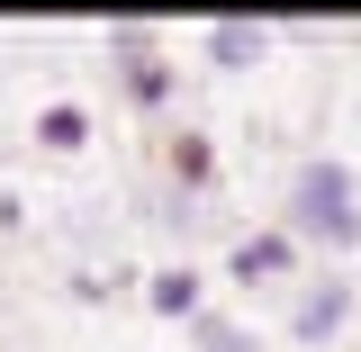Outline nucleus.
I'll return each mask as SVG.
<instances>
[{"label":"nucleus","instance_id":"f03ea898","mask_svg":"<svg viewBox=\"0 0 361 352\" xmlns=\"http://www.w3.org/2000/svg\"><path fill=\"white\" fill-rule=\"evenodd\" d=\"M109 73L127 90V109H145V118H163L180 99V63L154 54V28H145V18H118V28H109Z\"/></svg>","mask_w":361,"mask_h":352},{"label":"nucleus","instance_id":"f257e3e1","mask_svg":"<svg viewBox=\"0 0 361 352\" xmlns=\"http://www.w3.org/2000/svg\"><path fill=\"white\" fill-rule=\"evenodd\" d=\"M280 226H289V244L298 253H325V262H343L361 253V181L343 154H307L289 190H280Z\"/></svg>","mask_w":361,"mask_h":352},{"label":"nucleus","instance_id":"20e7f679","mask_svg":"<svg viewBox=\"0 0 361 352\" xmlns=\"http://www.w3.org/2000/svg\"><path fill=\"white\" fill-rule=\"evenodd\" d=\"M226 280H235V289H298V280H307V253L289 244V226L271 217V226H253V235L226 244Z\"/></svg>","mask_w":361,"mask_h":352},{"label":"nucleus","instance_id":"6e6552de","mask_svg":"<svg viewBox=\"0 0 361 352\" xmlns=\"http://www.w3.org/2000/svg\"><path fill=\"white\" fill-rule=\"evenodd\" d=\"M37 145H45V154H82V145H90V109H82V99H45V109H37Z\"/></svg>","mask_w":361,"mask_h":352},{"label":"nucleus","instance_id":"0eeeda50","mask_svg":"<svg viewBox=\"0 0 361 352\" xmlns=\"http://www.w3.org/2000/svg\"><path fill=\"white\" fill-rule=\"evenodd\" d=\"M145 308L172 316V325H199V316H208V280L190 262H163V271H145Z\"/></svg>","mask_w":361,"mask_h":352},{"label":"nucleus","instance_id":"7ed1b4c3","mask_svg":"<svg viewBox=\"0 0 361 352\" xmlns=\"http://www.w3.org/2000/svg\"><path fill=\"white\" fill-rule=\"evenodd\" d=\"M353 316H361V280L316 271V280H298V298H289V344H298V352H325V344H343Z\"/></svg>","mask_w":361,"mask_h":352},{"label":"nucleus","instance_id":"1a4fd4ad","mask_svg":"<svg viewBox=\"0 0 361 352\" xmlns=\"http://www.w3.org/2000/svg\"><path fill=\"white\" fill-rule=\"evenodd\" d=\"M190 344H199V352H262V344H253V325H235V316H217V308L190 325Z\"/></svg>","mask_w":361,"mask_h":352},{"label":"nucleus","instance_id":"423d86ee","mask_svg":"<svg viewBox=\"0 0 361 352\" xmlns=\"http://www.w3.org/2000/svg\"><path fill=\"white\" fill-rule=\"evenodd\" d=\"M163 163H172V217H199V208H190V199H208V190H217V145H208V135L199 127H180L172 145H163Z\"/></svg>","mask_w":361,"mask_h":352},{"label":"nucleus","instance_id":"39448f33","mask_svg":"<svg viewBox=\"0 0 361 352\" xmlns=\"http://www.w3.org/2000/svg\"><path fill=\"white\" fill-rule=\"evenodd\" d=\"M199 54H208V73H253L271 54V18H208L199 28Z\"/></svg>","mask_w":361,"mask_h":352}]
</instances>
